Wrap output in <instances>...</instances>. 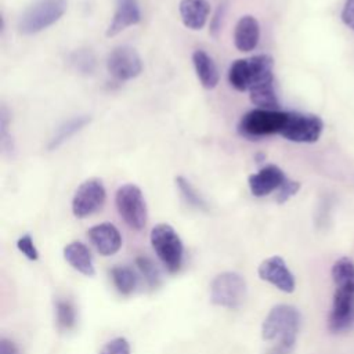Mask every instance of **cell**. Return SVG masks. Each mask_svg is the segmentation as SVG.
I'll list each match as a JSON object with an SVG mask.
<instances>
[{
	"label": "cell",
	"mask_w": 354,
	"mask_h": 354,
	"mask_svg": "<svg viewBox=\"0 0 354 354\" xmlns=\"http://www.w3.org/2000/svg\"><path fill=\"white\" fill-rule=\"evenodd\" d=\"M230 84L238 91H249L252 82V69L249 58H241L231 64L228 71Z\"/></svg>",
	"instance_id": "44dd1931"
},
{
	"label": "cell",
	"mask_w": 354,
	"mask_h": 354,
	"mask_svg": "<svg viewBox=\"0 0 354 354\" xmlns=\"http://www.w3.org/2000/svg\"><path fill=\"white\" fill-rule=\"evenodd\" d=\"M109 274H111V279L119 293L127 296L136 290L137 283H138V277L131 267L115 266L111 268Z\"/></svg>",
	"instance_id": "7402d4cb"
},
{
	"label": "cell",
	"mask_w": 354,
	"mask_h": 354,
	"mask_svg": "<svg viewBox=\"0 0 354 354\" xmlns=\"http://www.w3.org/2000/svg\"><path fill=\"white\" fill-rule=\"evenodd\" d=\"M64 259L68 261V264L72 268H75L80 274H83L86 277L95 275L93 254L84 243H82L79 241H73V242L68 243L64 248Z\"/></svg>",
	"instance_id": "e0dca14e"
},
{
	"label": "cell",
	"mask_w": 354,
	"mask_h": 354,
	"mask_svg": "<svg viewBox=\"0 0 354 354\" xmlns=\"http://www.w3.org/2000/svg\"><path fill=\"white\" fill-rule=\"evenodd\" d=\"M0 354H19V350L12 340H10L7 337H1L0 339Z\"/></svg>",
	"instance_id": "4dcf8cb0"
},
{
	"label": "cell",
	"mask_w": 354,
	"mask_h": 354,
	"mask_svg": "<svg viewBox=\"0 0 354 354\" xmlns=\"http://www.w3.org/2000/svg\"><path fill=\"white\" fill-rule=\"evenodd\" d=\"M260 40L259 21L252 15H243L238 19L234 29V44L242 53L254 50Z\"/></svg>",
	"instance_id": "9a60e30c"
},
{
	"label": "cell",
	"mask_w": 354,
	"mask_h": 354,
	"mask_svg": "<svg viewBox=\"0 0 354 354\" xmlns=\"http://www.w3.org/2000/svg\"><path fill=\"white\" fill-rule=\"evenodd\" d=\"M192 64L201 84L207 90H213L220 80V73L213 58L203 50H195L192 53Z\"/></svg>",
	"instance_id": "ac0fdd59"
},
{
	"label": "cell",
	"mask_w": 354,
	"mask_h": 354,
	"mask_svg": "<svg viewBox=\"0 0 354 354\" xmlns=\"http://www.w3.org/2000/svg\"><path fill=\"white\" fill-rule=\"evenodd\" d=\"M300 189V183L290 180L286 177V180L282 183V185L278 188L277 191V198L275 201L278 203H285L288 199H290L293 195H296V192Z\"/></svg>",
	"instance_id": "4316f807"
},
{
	"label": "cell",
	"mask_w": 354,
	"mask_h": 354,
	"mask_svg": "<svg viewBox=\"0 0 354 354\" xmlns=\"http://www.w3.org/2000/svg\"><path fill=\"white\" fill-rule=\"evenodd\" d=\"M342 21L354 32V0H346L342 10Z\"/></svg>",
	"instance_id": "f1b7e54d"
},
{
	"label": "cell",
	"mask_w": 354,
	"mask_h": 354,
	"mask_svg": "<svg viewBox=\"0 0 354 354\" xmlns=\"http://www.w3.org/2000/svg\"><path fill=\"white\" fill-rule=\"evenodd\" d=\"M141 21V10L138 0H116L113 18L106 28V36L112 37L127 29L129 26L137 25Z\"/></svg>",
	"instance_id": "5bb4252c"
},
{
	"label": "cell",
	"mask_w": 354,
	"mask_h": 354,
	"mask_svg": "<svg viewBox=\"0 0 354 354\" xmlns=\"http://www.w3.org/2000/svg\"><path fill=\"white\" fill-rule=\"evenodd\" d=\"M55 319L58 328L69 330L76 324V310L69 300L58 299L55 301Z\"/></svg>",
	"instance_id": "603a6c76"
},
{
	"label": "cell",
	"mask_w": 354,
	"mask_h": 354,
	"mask_svg": "<svg viewBox=\"0 0 354 354\" xmlns=\"http://www.w3.org/2000/svg\"><path fill=\"white\" fill-rule=\"evenodd\" d=\"M259 278L271 283L285 293H292L296 288V281L285 260L281 256H271L264 259L257 268Z\"/></svg>",
	"instance_id": "8fae6325"
},
{
	"label": "cell",
	"mask_w": 354,
	"mask_h": 354,
	"mask_svg": "<svg viewBox=\"0 0 354 354\" xmlns=\"http://www.w3.org/2000/svg\"><path fill=\"white\" fill-rule=\"evenodd\" d=\"M91 118L87 116V115H83V116H76V118H72L66 122H64L58 129L57 131L54 133V136L50 138V142L47 145L48 149H55L58 148L59 145H62L66 140H69L72 136H75L77 131H80L83 127H86L88 123H90Z\"/></svg>",
	"instance_id": "d6986e66"
},
{
	"label": "cell",
	"mask_w": 354,
	"mask_h": 354,
	"mask_svg": "<svg viewBox=\"0 0 354 354\" xmlns=\"http://www.w3.org/2000/svg\"><path fill=\"white\" fill-rule=\"evenodd\" d=\"M224 14H225V6L224 4H220L218 8L216 10L212 21H210V33L216 37L221 29V25H223V18H224Z\"/></svg>",
	"instance_id": "f546056e"
},
{
	"label": "cell",
	"mask_w": 354,
	"mask_h": 354,
	"mask_svg": "<svg viewBox=\"0 0 354 354\" xmlns=\"http://www.w3.org/2000/svg\"><path fill=\"white\" fill-rule=\"evenodd\" d=\"M250 101L259 108L264 109H277L278 97L274 86V80L257 83L249 88Z\"/></svg>",
	"instance_id": "ffe728a7"
},
{
	"label": "cell",
	"mask_w": 354,
	"mask_h": 354,
	"mask_svg": "<svg viewBox=\"0 0 354 354\" xmlns=\"http://www.w3.org/2000/svg\"><path fill=\"white\" fill-rule=\"evenodd\" d=\"M292 348V346H288L285 343H277V346H274L268 354H290Z\"/></svg>",
	"instance_id": "1f68e13d"
},
{
	"label": "cell",
	"mask_w": 354,
	"mask_h": 354,
	"mask_svg": "<svg viewBox=\"0 0 354 354\" xmlns=\"http://www.w3.org/2000/svg\"><path fill=\"white\" fill-rule=\"evenodd\" d=\"M136 266L137 268L140 270V272L142 274V277L145 278L147 283L151 286V288H156L159 286L160 283V279H162V275H160V271L159 268L156 267V264L147 256H138L136 259Z\"/></svg>",
	"instance_id": "d4e9b609"
},
{
	"label": "cell",
	"mask_w": 354,
	"mask_h": 354,
	"mask_svg": "<svg viewBox=\"0 0 354 354\" xmlns=\"http://www.w3.org/2000/svg\"><path fill=\"white\" fill-rule=\"evenodd\" d=\"M246 281L235 271L217 274L210 283V301L230 310H236L246 299Z\"/></svg>",
	"instance_id": "8992f818"
},
{
	"label": "cell",
	"mask_w": 354,
	"mask_h": 354,
	"mask_svg": "<svg viewBox=\"0 0 354 354\" xmlns=\"http://www.w3.org/2000/svg\"><path fill=\"white\" fill-rule=\"evenodd\" d=\"M106 69L111 76L124 82L137 77L142 72V61L133 47L119 46L109 53Z\"/></svg>",
	"instance_id": "30bf717a"
},
{
	"label": "cell",
	"mask_w": 354,
	"mask_h": 354,
	"mask_svg": "<svg viewBox=\"0 0 354 354\" xmlns=\"http://www.w3.org/2000/svg\"><path fill=\"white\" fill-rule=\"evenodd\" d=\"M115 205L119 216L133 230L141 231L148 220V210L144 195L136 184H124L118 188Z\"/></svg>",
	"instance_id": "52a82bcc"
},
{
	"label": "cell",
	"mask_w": 354,
	"mask_h": 354,
	"mask_svg": "<svg viewBox=\"0 0 354 354\" xmlns=\"http://www.w3.org/2000/svg\"><path fill=\"white\" fill-rule=\"evenodd\" d=\"M181 21L191 30L202 29L210 14V3L207 0H181L178 4Z\"/></svg>",
	"instance_id": "2e32d148"
},
{
	"label": "cell",
	"mask_w": 354,
	"mask_h": 354,
	"mask_svg": "<svg viewBox=\"0 0 354 354\" xmlns=\"http://www.w3.org/2000/svg\"><path fill=\"white\" fill-rule=\"evenodd\" d=\"M176 185L178 188L181 196L184 198V201L189 206L201 209V210H206L207 209V205H206L205 199L196 192V189L192 187V184L187 178H184L183 176L176 177Z\"/></svg>",
	"instance_id": "cb8c5ba5"
},
{
	"label": "cell",
	"mask_w": 354,
	"mask_h": 354,
	"mask_svg": "<svg viewBox=\"0 0 354 354\" xmlns=\"http://www.w3.org/2000/svg\"><path fill=\"white\" fill-rule=\"evenodd\" d=\"M286 180L285 173L277 165H266L257 173H253L248 178V184L252 195L261 198L270 195L282 185Z\"/></svg>",
	"instance_id": "7c38bea8"
},
{
	"label": "cell",
	"mask_w": 354,
	"mask_h": 354,
	"mask_svg": "<svg viewBox=\"0 0 354 354\" xmlns=\"http://www.w3.org/2000/svg\"><path fill=\"white\" fill-rule=\"evenodd\" d=\"M286 119L288 112L285 111L256 108L241 118L238 131L246 138H261L272 134H281Z\"/></svg>",
	"instance_id": "3957f363"
},
{
	"label": "cell",
	"mask_w": 354,
	"mask_h": 354,
	"mask_svg": "<svg viewBox=\"0 0 354 354\" xmlns=\"http://www.w3.org/2000/svg\"><path fill=\"white\" fill-rule=\"evenodd\" d=\"M151 245L169 272H177L183 264L184 246L176 230L166 223L156 224L151 230Z\"/></svg>",
	"instance_id": "5b68a950"
},
{
	"label": "cell",
	"mask_w": 354,
	"mask_h": 354,
	"mask_svg": "<svg viewBox=\"0 0 354 354\" xmlns=\"http://www.w3.org/2000/svg\"><path fill=\"white\" fill-rule=\"evenodd\" d=\"M17 248L18 250L29 260H37L39 259V252L33 243V239L29 234H25L22 235L18 241H17Z\"/></svg>",
	"instance_id": "83f0119b"
},
{
	"label": "cell",
	"mask_w": 354,
	"mask_h": 354,
	"mask_svg": "<svg viewBox=\"0 0 354 354\" xmlns=\"http://www.w3.org/2000/svg\"><path fill=\"white\" fill-rule=\"evenodd\" d=\"M98 354H130V343L126 337H113L101 347Z\"/></svg>",
	"instance_id": "484cf974"
},
{
	"label": "cell",
	"mask_w": 354,
	"mask_h": 354,
	"mask_svg": "<svg viewBox=\"0 0 354 354\" xmlns=\"http://www.w3.org/2000/svg\"><path fill=\"white\" fill-rule=\"evenodd\" d=\"M322 130L324 122L317 115L288 112L286 123L279 136L293 142L311 144L318 141V138L322 134Z\"/></svg>",
	"instance_id": "ba28073f"
},
{
	"label": "cell",
	"mask_w": 354,
	"mask_h": 354,
	"mask_svg": "<svg viewBox=\"0 0 354 354\" xmlns=\"http://www.w3.org/2000/svg\"><path fill=\"white\" fill-rule=\"evenodd\" d=\"M87 236L101 256H112L122 248V235L112 223L93 225L87 231Z\"/></svg>",
	"instance_id": "4fadbf2b"
},
{
	"label": "cell",
	"mask_w": 354,
	"mask_h": 354,
	"mask_svg": "<svg viewBox=\"0 0 354 354\" xmlns=\"http://www.w3.org/2000/svg\"><path fill=\"white\" fill-rule=\"evenodd\" d=\"M335 295L328 326L332 332H343L354 324V263L342 257L332 266Z\"/></svg>",
	"instance_id": "6da1fadb"
},
{
	"label": "cell",
	"mask_w": 354,
	"mask_h": 354,
	"mask_svg": "<svg viewBox=\"0 0 354 354\" xmlns=\"http://www.w3.org/2000/svg\"><path fill=\"white\" fill-rule=\"evenodd\" d=\"M106 199V191L100 178H88L83 181L73 198H72V213L77 218H86L98 212Z\"/></svg>",
	"instance_id": "9c48e42d"
},
{
	"label": "cell",
	"mask_w": 354,
	"mask_h": 354,
	"mask_svg": "<svg viewBox=\"0 0 354 354\" xmlns=\"http://www.w3.org/2000/svg\"><path fill=\"white\" fill-rule=\"evenodd\" d=\"M66 6V0H37L21 15L18 30L22 35H35L47 29L65 14Z\"/></svg>",
	"instance_id": "277c9868"
},
{
	"label": "cell",
	"mask_w": 354,
	"mask_h": 354,
	"mask_svg": "<svg viewBox=\"0 0 354 354\" xmlns=\"http://www.w3.org/2000/svg\"><path fill=\"white\" fill-rule=\"evenodd\" d=\"M300 326V314L297 308L289 304L274 306L261 325V337L264 340H278L288 346L295 344Z\"/></svg>",
	"instance_id": "7a4b0ae2"
}]
</instances>
